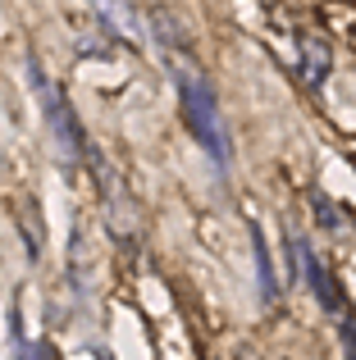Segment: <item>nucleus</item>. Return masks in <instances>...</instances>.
Segmentation results:
<instances>
[{
  "label": "nucleus",
  "instance_id": "obj_1",
  "mask_svg": "<svg viewBox=\"0 0 356 360\" xmlns=\"http://www.w3.org/2000/svg\"><path fill=\"white\" fill-rule=\"evenodd\" d=\"M178 101H183V119H187V128L196 132V141L205 146V155L220 169H229V132H224V119H220V110H215L210 82L192 69H178Z\"/></svg>",
  "mask_w": 356,
  "mask_h": 360
},
{
  "label": "nucleus",
  "instance_id": "obj_2",
  "mask_svg": "<svg viewBox=\"0 0 356 360\" xmlns=\"http://www.w3.org/2000/svg\"><path fill=\"white\" fill-rule=\"evenodd\" d=\"M27 78H32L37 96H42V110H46V119H51V132H55V141H60L64 160H82L87 155V137H82V123L73 115V105L64 101V91L42 73V64H27Z\"/></svg>",
  "mask_w": 356,
  "mask_h": 360
},
{
  "label": "nucleus",
  "instance_id": "obj_3",
  "mask_svg": "<svg viewBox=\"0 0 356 360\" xmlns=\"http://www.w3.org/2000/svg\"><path fill=\"white\" fill-rule=\"evenodd\" d=\"M293 251H297V264H302V278H306V288H311L315 297H320V306L329 310V315H343V292L329 283V274H324V264L311 255V246H306V242H297Z\"/></svg>",
  "mask_w": 356,
  "mask_h": 360
},
{
  "label": "nucleus",
  "instance_id": "obj_4",
  "mask_svg": "<svg viewBox=\"0 0 356 360\" xmlns=\"http://www.w3.org/2000/svg\"><path fill=\"white\" fill-rule=\"evenodd\" d=\"M329 64H333L329 37L306 32V37H302V78H306V87H320V82L329 78Z\"/></svg>",
  "mask_w": 356,
  "mask_h": 360
},
{
  "label": "nucleus",
  "instance_id": "obj_5",
  "mask_svg": "<svg viewBox=\"0 0 356 360\" xmlns=\"http://www.w3.org/2000/svg\"><path fill=\"white\" fill-rule=\"evenodd\" d=\"M101 14L110 18V27H115L119 37H128V41H137V37H142V27H137V18H133V14H128L124 0H101Z\"/></svg>",
  "mask_w": 356,
  "mask_h": 360
},
{
  "label": "nucleus",
  "instance_id": "obj_6",
  "mask_svg": "<svg viewBox=\"0 0 356 360\" xmlns=\"http://www.w3.org/2000/svg\"><path fill=\"white\" fill-rule=\"evenodd\" d=\"M256 238V260H260V288H265V297H274V278H269V255H265V242H260V233H251Z\"/></svg>",
  "mask_w": 356,
  "mask_h": 360
},
{
  "label": "nucleus",
  "instance_id": "obj_7",
  "mask_svg": "<svg viewBox=\"0 0 356 360\" xmlns=\"http://www.w3.org/2000/svg\"><path fill=\"white\" fill-rule=\"evenodd\" d=\"M18 356H32L37 360V356H55V352H51V347H42V342H32V347H18Z\"/></svg>",
  "mask_w": 356,
  "mask_h": 360
}]
</instances>
